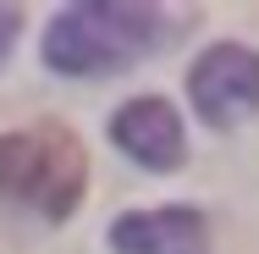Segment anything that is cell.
Segmentation results:
<instances>
[{
    "label": "cell",
    "instance_id": "cell-2",
    "mask_svg": "<svg viewBox=\"0 0 259 254\" xmlns=\"http://www.w3.org/2000/svg\"><path fill=\"white\" fill-rule=\"evenodd\" d=\"M83 183H89V160L72 127L39 122L22 133H0V194L6 199H22L50 221H66L83 199Z\"/></svg>",
    "mask_w": 259,
    "mask_h": 254
},
{
    "label": "cell",
    "instance_id": "cell-5",
    "mask_svg": "<svg viewBox=\"0 0 259 254\" xmlns=\"http://www.w3.org/2000/svg\"><path fill=\"white\" fill-rule=\"evenodd\" d=\"M116 254H209V232L199 210H133L110 227Z\"/></svg>",
    "mask_w": 259,
    "mask_h": 254
},
{
    "label": "cell",
    "instance_id": "cell-1",
    "mask_svg": "<svg viewBox=\"0 0 259 254\" xmlns=\"http://www.w3.org/2000/svg\"><path fill=\"white\" fill-rule=\"evenodd\" d=\"M165 28L160 6H66L45 33V61L55 72L72 78H94V72H121L149 50Z\"/></svg>",
    "mask_w": 259,
    "mask_h": 254
},
{
    "label": "cell",
    "instance_id": "cell-3",
    "mask_svg": "<svg viewBox=\"0 0 259 254\" xmlns=\"http://www.w3.org/2000/svg\"><path fill=\"white\" fill-rule=\"evenodd\" d=\"M193 111L209 127H237L259 111V55L248 45H215L188 72Z\"/></svg>",
    "mask_w": 259,
    "mask_h": 254
},
{
    "label": "cell",
    "instance_id": "cell-4",
    "mask_svg": "<svg viewBox=\"0 0 259 254\" xmlns=\"http://www.w3.org/2000/svg\"><path fill=\"white\" fill-rule=\"evenodd\" d=\"M110 138L121 144V155H133L149 171H171L188 155V144H182V116H177V105L160 100V94H144V100L121 105L116 122H110Z\"/></svg>",
    "mask_w": 259,
    "mask_h": 254
},
{
    "label": "cell",
    "instance_id": "cell-6",
    "mask_svg": "<svg viewBox=\"0 0 259 254\" xmlns=\"http://www.w3.org/2000/svg\"><path fill=\"white\" fill-rule=\"evenodd\" d=\"M17 33H22V11L17 6H0V61H6V50H11Z\"/></svg>",
    "mask_w": 259,
    "mask_h": 254
}]
</instances>
